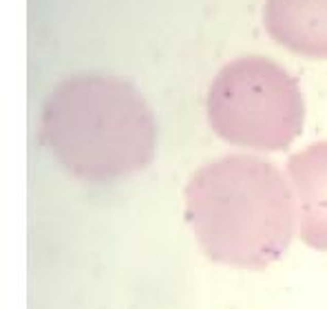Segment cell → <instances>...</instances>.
I'll list each match as a JSON object with an SVG mask.
<instances>
[{"instance_id": "3", "label": "cell", "mask_w": 327, "mask_h": 309, "mask_svg": "<svg viewBox=\"0 0 327 309\" xmlns=\"http://www.w3.org/2000/svg\"><path fill=\"white\" fill-rule=\"evenodd\" d=\"M212 130L239 148L279 152L305 124V100L292 73L267 55L250 53L224 64L208 86Z\"/></svg>"}, {"instance_id": "5", "label": "cell", "mask_w": 327, "mask_h": 309, "mask_svg": "<svg viewBox=\"0 0 327 309\" xmlns=\"http://www.w3.org/2000/svg\"><path fill=\"white\" fill-rule=\"evenodd\" d=\"M263 27L279 47L327 60V0H265Z\"/></svg>"}, {"instance_id": "4", "label": "cell", "mask_w": 327, "mask_h": 309, "mask_svg": "<svg viewBox=\"0 0 327 309\" xmlns=\"http://www.w3.org/2000/svg\"><path fill=\"white\" fill-rule=\"evenodd\" d=\"M285 170L303 243L327 252V139L294 152Z\"/></svg>"}, {"instance_id": "2", "label": "cell", "mask_w": 327, "mask_h": 309, "mask_svg": "<svg viewBox=\"0 0 327 309\" xmlns=\"http://www.w3.org/2000/svg\"><path fill=\"white\" fill-rule=\"evenodd\" d=\"M42 137L69 172L104 181L151 164L157 126L135 86L91 73L53 91L42 113Z\"/></svg>"}, {"instance_id": "1", "label": "cell", "mask_w": 327, "mask_h": 309, "mask_svg": "<svg viewBox=\"0 0 327 309\" xmlns=\"http://www.w3.org/2000/svg\"><path fill=\"white\" fill-rule=\"evenodd\" d=\"M186 219L214 263L265 269L294 237L296 201L277 164L224 154L197 168L184 190Z\"/></svg>"}]
</instances>
